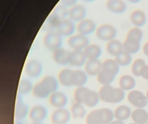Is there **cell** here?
Here are the masks:
<instances>
[{
    "label": "cell",
    "mask_w": 148,
    "mask_h": 124,
    "mask_svg": "<svg viewBox=\"0 0 148 124\" xmlns=\"http://www.w3.org/2000/svg\"><path fill=\"white\" fill-rule=\"evenodd\" d=\"M59 83L58 79L54 76L46 75L34 86L32 92L34 97L38 99H45L58 91Z\"/></svg>",
    "instance_id": "cell-1"
},
{
    "label": "cell",
    "mask_w": 148,
    "mask_h": 124,
    "mask_svg": "<svg viewBox=\"0 0 148 124\" xmlns=\"http://www.w3.org/2000/svg\"><path fill=\"white\" fill-rule=\"evenodd\" d=\"M119 71V66L115 60L107 59L102 62V69L97 75V80L100 84L110 85L112 82Z\"/></svg>",
    "instance_id": "cell-2"
},
{
    "label": "cell",
    "mask_w": 148,
    "mask_h": 124,
    "mask_svg": "<svg viewBox=\"0 0 148 124\" xmlns=\"http://www.w3.org/2000/svg\"><path fill=\"white\" fill-rule=\"evenodd\" d=\"M100 99L107 103H116L122 101L125 97L124 90L113 88L110 85H103L99 91Z\"/></svg>",
    "instance_id": "cell-3"
},
{
    "label": "cell",
    "mask_w": 148,
    "mask_h": 124,
    "mask_svg": "<svg viewBox=\"0 0 148 124\" xmlns=\"http://www.w3.org/2000/svg\"><path fill=\"white\" fill-rule=\"evenodd\" d=\"M113 113L110 109L102 108L90 112L86 117V124H108L113 119Z\"/></svg>",
    "instance_id": "cell-4"
},
{
    "label": "cell",
    "mask_w": 148,
    "mask_h": 124,
    "mask_svg": "<svg viewBox=\"0 0 148 124\" xmlns=\"http://www.w3.org/2000/svg\"><path fill=\"white\" fill-rule=\"evenodd\" d=\"M43 43L46 48L52 52L60 48L63 44V39L56 31L47 32L43 38Z\"/></svg>",
    "instance_id": "cell-5"
},
{
    "label": "cell",
    "mask_w": 148,
    "mask_h": 124,
    "mask_svg": "<svg viewBox=\"0 0 148 124\" xmlns=\"http://www.w3.org/2000/svg\"><path fill=\"white\" fill-rule=\"evenodd\" d=\"M96 36L98 39L104 41H110L115 39L117 35L116 28L110 24L104 23L97 27Z\"/></svg>",
    "instance_id": "cell-6"
},
{
    "label": "cell",
    "mask_w": 148,
    "mask_h": 124,
    "mask_svg": "<svg viewBox=\"0 0 148 124\" xmlns=\"http://www.w3.org/2000/svg\"><path fill=\"white\" fill-rule=\"evenodd\" d=\"M67 42L73 50L84 51L90 44V40L87 36L78 33L69 37Z\"/></svg>",
    "instance_id": "cell-7"
},
{
    "label": "cell",
    "mask_w": 148,
    "mask_h": 124,
    "mask_svg": "<svg viewBox=\"0 0 148 124\" xmlns=\"http://www.w3.org/2000/svg\"><path fill=\"white\" fill-rule=\"evenodd\" d=\"M26 74L30 78H37L42 74L43 66L40 61L36 59L28 60L24 67Z\"/></svg>",
    "instance_id": "cell-8"
},
{
    "label": "cell",
    "mask_w": 148,
    "mask_h": 124,
    "mask_svg": "<svg viewBox=\"0 0 148 124\" xmlns=\"http://www.w3.org/2000/svg\"><path fill=\"white\" fill-rule=\"evenodd\" d=\"M48 113V110L45 107L35 105L30 109L29 117L32 122H42L47 118Z\"/></svg>",
    "instance_id": "cell-9"
},
{
    "label": "cell",
    "mask_w": 148,
    "mask_h": 124,
    "mask_svg": "<svg viewBox=\"0 0 148 124\" xmlns=\"http://www.w3.org/2000/svg\"><path fill=\"white\" fill-rule=\"evenodd\" d=\"M86 14V9L82 4L77 3L68 9V16L74 22L79 23L85 19Z\"/></svg>",
    "instance_id": "cell-10"
},
{
    "label": "cell",
    "mask_w": 148,
    "mask_h": 124,
    "mask_svg": "<svg viewBox=\"0 0 148 124\" xmlns=\"http://www.w3.org/2000/svg\"><path fill=\"white\" fill-rule=\"evenodd\" d=\"M128 101L135 107L142 108L145 107L148 103L146 96L138 90L131 91L127 96Z\"/></svg>",
    "instance_id": "cell-11"
},
{
    "label": "cell",
    "mask_w": 148,
    "mask_h": 124,
    "mask_svg": "<svg viewBox=\"0 0 148 124\" xmlns=\"http://www.w3.org/2000/svg\"><path fill=\"white\" fill-rule=\"evenodd\" d=\"M71 117V112L67 109L58 108L52 114L51 121L53 124H67Z\"/></svg>",
    "instance_id": "cell-12"
},
{
    "label": "cell",
    "mask_w": 148,
    "mask_h": 124,
    "mask_svg": "<svg viewBox=\"0 0 148 124\" xmlns=\"http://www.w3.org/2000/svg\"><path fill=\"white\" fill-rule=\"evenodd\" d=\"M22 95L18 94L14 111V118L16 120L22 121L29 115L30 109L23 101Z\"/></svg>",
    "instance_id": "cell-13"
},
{
    "label": "cell",
    "mask_w": 148,
    "mask_h": 124,
    "mask_svg": "<svg viewBox=\"0 0 148 124\" xmlns=\"http://www.w3.org/2000/svg\"><path fill=\"white\" fill-rule=\"evenodd\" d=\"M97 24L93 20L89 18L84 19L78 23L77 30L78 34L87 36L91 34L97 29Z\"/></svg>",
    "instance_id": "cell-14"
},
{
    "label": "cell",
    "mask_w": 148,
    "mask_h": 124,
    "mask_svg": "<svg viewBox=\"0 0 148 124\" xmlns=\"http://www.w3.org/2000/svg\"><path fill=\"white\" fill-rule=\"evenodd\" d=\"M68 102L67 95L63 92L57 91L49 96V102L52 106L56 108H65Z\"/></svg>",
    "instance_id": "cell-15"
},
{
    "label": "cell",
    "mask_w": 148,
    "mask_h": 124,
    "mask_svg": "<svg viewBox=\"0 0 148 124\" xmlns=\"http://www.w3.org/2000/svg\"><path fill=\"white\" fill-rule=\"evenodd\" d=\"M77 29L73 21L69 18H66L62 20L56 30L61 36H70L74 34Z\"/></svg>",
    "instance_id": "cell-16"
},
{
    "label": "cell",
    "mask_w": 148,
    "mask_h": 124,
    "mask_svg": "<svg viewBox=\"0 0 148 124\" xmlns=\"http://www.w3.org/2000/svg\"><path fill=\"white\" fill-rule=\"evenodd\" d=\"M88 81V75L85 71L79 69L72 70L71 76L72 86H84Z\"/></svg>",
    "instance_id": "cell-17"
},
{
    "label": "cell",
    "mask_w": 148,
    "mask_h": 124,
    "mask_svg": "<svg viewBox=\"0 0 148 124\" xmlns=\"http://www.w3.org/2000/svg\"><path fill=\"white\" fill-rule=\"evenodd\" d=\"M71 52L62 47L53 52L52 59L53 61L60 66L69 64Z\"/></svg>",
    "instance_id": "cell-18"
},
{
    "label": "cell",
    "mask_w": 148,
    "mask_h": 124,
    "mask_svg": "<svg viewBox=\"0 0 148 124\" xmlns=\"http://www.w3.org/2000/svg\"><path fill=\"white\" fill-rule=\"evenodd\" d=\"M62 20H63L59 17L58 15L51 12L47 16L44 24L42 25V29L47 32L55 31L58 27Z\"/></svg>",
    "instance_id": "cell-19"
},
{
    "label": "cell",
    "mask_w": 148,
    "mask_h": 124,
    "mask_svg": "<svg viewBox=\"0 0 148 124\" xmlns=\"http://www.w3.org/2000/svg\"><path fill=\"white\" fill-rule=\"evenodd\" d=\"M102 62L99 59L87 60L84 65L85 72L88 75L97 76L102 69Z\"/></svg>",
    "instance_id": "cell-20"
},
{
    "label": "cell",
    "mask_w": 148,
    "mask_h": 124,
    "mask_svg": "<svg viewBox=\"0 0 148 124\" xmlns=\"http://www.w3.org/2000/svg\"><path fill=\"white\" fill-rule=\"evenodd\" d=\"M87 60L84 51L73 50L71 52L69 64L75 67L84 66Z\"/></svg>",
    "instance_id": "cell-21"
},
{
    "label": "cell",
    "mask_w": 148,
    "mask_h": 124,
    "mask_svg": "<svg viewBox=\"0 0 148 124\" xmlns=\"http://www.w3.org/2000/svg\"><path fill=\"white\" fill-rule=\"evenodd\" d=\"M106 5L109 11L117 14L124 13L127 8V4L122 0H108Z\"/></svg>",
    "instance_id": "cell-22"
},
{
    "label": "cell",
    "mask_w": 148,
    "mask_h": 124,
    "mask_svg": "<svg viewBox=\"0 0 148 124\" xmlns=\"http://www.w3.org/2000/svg\"><path fill=\"white\" fill-rule=\"evenodd\" d=\"M130 20L134 26L139 28L143 26L146 23V15L141 10H135L131 14Z\"/></svg>",
    "instance_id": "cell-23"
},
{
    "label": "cell",
    "mask_w": 148,
    "mask_h": 124,
    "mask_svg": "<svg viewBox=\"0 0 148 124\" xmlns=\"http://www.w3.org/2000/svg\"><path fill=\"white\" fill-rule=\"evenodd\" d=\"M140 42L135 38L126 37L123 43L124 50L130 54L136 53L140 49Z\"/></svg>",
    "instance_id": "cell-24"
},
{
    "label": "cell",
    "mask_w": 148,
    "mask_h": 124,
    "mask_svg": "<svg viewBox=\"0 0 148 124\" xmlns=\"http://www.w3.org/2000/svg\"><path fill=\"white\" fill-rule=\"evenodd\" d=\"M106 49L108 53L115 57L123 51V43L119 40L113 39L108 42Z\"/></svg>",
    "instance_id": "cell-25"
},
{
    "label": "cell",
    "mask_w": 148,
    "mask_h": 124,
    "mask_svg": "<svg viewBox=\"0 0 148 124\" xmlns=\"http://www.w3.org/2000/svg\"><path fill=\"white\" fill-rule=\"evenodd\" d=\"M87 60H96L102 54L101 48L96 44H90L84 50Z\"/></svg>",
    "instance_id": "cell-26"
},
{
    "label": "cell",
    "mask_w": 148,
    "mask_h": 124,
    "mask_svg": "<svg viewBox=\"0 0 148 124\" xmlns=\"http://www.w3.org/2000/svg\"><path fill=\"white\" fill-rule=\"evenodd\" d=\"M131 118L137 124H148V113L141 108L136 109L131 114Z\"/></svg>",
    "instance_id": "cell-27"
},
{
    "label": "cell",
    "mask_w": 148,
    "mask_h": 124,
    "mask_svg": "<svg viewBox=\"0 0 148 124\" xmlns=\"http://www.w3.org/2000/svg\"><path fill=\"white\" fill-rule=\"evenodd\" d=\"M120 88L123 90L129 91L131 90L136 85V81L134 78L129 75H123L119 80Z\"/></svg>",
    "instance_id": "cell-28"
},
{
    "label": "cell",
    "mask_w": 148,
    "mask_h": 124,
    "mask_svg": "<svg viewBox=\"0 0 148 124\" xmlns=\"http://www.w3.org/2000/svg\"><path fill=\"white\" fill-rule=\"evenodd\" d=\"M99 99L100 98L98 93L90 89L85 98L84 105H85L87 107H94L97 105Z\"/></svg>",
    "instance_id": "cell-29"
},
{
    "label": "cell",
    "mask_w": 148,
    "mask_h": 124,
    "mask_svg": "<svg viewBox=\"0 0 148 124\" xmlns=\"http://www.w3.org/2000/svg\"><path fill=\"white\" fill-rule=\"evenodd\" d=\"M72 71V69L66 68L62 69L59 72L58 74V80L59 82L64 86L66 87L72 86L71 81Z\"/></svg>",
    "instance_id": "cell-30"
},
{
    "label": "cell",
    "mask_w": 148,
    "mask_h": 124,
    "mask_svg": "<svg viewBox=\"0 0 148 124\" xmlns=\"http://www.w3.org/2000/svg\"><path fill=\"white\" fill-rule=\"evenodd\" d=\"M71 114L74 119H81L86 115V112L84 105L75 102L71 107Z\"/></svg>",
    "instance_id": "cell-31"
},
{
    "label": "cell",
    "mask_w": 148,
    "mask_h": 124,
    "mask_svg": "<svg viewBox=\"0 0 148 124\" xmlns=\"http://www.w3.org/2000/svg\"><path fill=\"white\" fill-rule=\"evenodd\" d=\"M32 82L26 79H21L20 81L18 88V94L21 95H27L32 92L34 87Z\"/></svg>",
    "instance_id": "cell-32"
},
{
    "label": "cell",
    "mask_w": 148,
    "mask_h": 124,
    "mask_svg": "<svg viewBox=\"0 0 148 124\" xmlns=\"http://www.w3.org/2000/svg\"><path fill=\"white\" fill-rule=\"evenodd\" d=\"M130 108L125 106H120L117 107L114 112V116L119 121L127 119L130 115Z\"/></svg>",
    "instance_id": "cell-33"
},
{
    "label": "cell",
    "mask_w": 148,
    "mask_h": 124,
    "mask_svg": "<svg viewBox=\"0 0 148 124\" xmlns=\"http://www.w3.org/2000/svg\"><path fill=\"white\" fill-rule=\"evenodd\" d=\"M114 60L119 66H126L130 64L132 57L131 54L124 50L115 56Z\"/></svg>",
    "instance_id": "cell-34"
},
{
    "label": "cell",
    "mask_w": 148,
    "mask_h": 124,
    "mask_svg": "<svg viewBox=\"0 0 148 124\" xmlns=\"http://www.w3.org/2000/svg\"><path fill=\"white\" fill-rule=\"evenodd\" d=\"M89 89L84 86L77 87L73 93V98L75 102L84 105L85 98Z\"/></svg>",
    "instance_id": "cell-35"
},
{
    "label": "cell",
    "mask_w": 148,
    "mask_h": 124,
    "mask_svg": "<svg viewBox=\"0 0 148 124\" xmlns=\"http://www.w3.org/2000/svg\"><path fill=\"white\" fill-rule=\"evenodd\" d=\"M145 65V61L143 59L137 58L134 60L132 65V73L135 76L140 77L141 72Z\"/></svg>",
    "instance_id": "cell-36"
},
{
    "label": "cell",
    "mask_w": 148,
    "mask_h": 124,
    "mask_svg": "<svg viewBox=\"0 0 148 124\" xmlns=\"http://www.w3.org/2000/svg\"><path fill=\"white\" fill-rule=\"evenodd\" d=\"M68 9L61 3L56 5L51 12L58 15L62 20L66 19L68 16Z\"/></svg>",
    "instance_id": "cell-37"
},
{
    "label": "cell",
    "mask_w": 148,
    "mask_h": 124,
    "mask_svg": "<svg viewBox=\"0 0 148 124\" xmlns=\"http://www.w3.org/2000/svg\"><path fill=\"white\" fill-rule=\"evenodd\" d=\"M143 36V33L139 27H134L130 29L126 34V37L133 38L141 41Z\"/></svg>",
    "instance_id": "cell-38"
},
{
    "label": "cell",
    "mask_w": 148,
    "mask_h": 124,
    "mask_svg": "<svg viewBox=\"0 0 148 124\" xmlns=\"http://www.w3.org/2000/svg\"><path fill=\"white\" fill-rule=\"evenodd\" d=\"M60 3L66 7V8H71L75 4H77V1L74 0H66V1H61Z\"/></svg>",
    "instance_id": "cell-39"
},
{
    "label": "cell",
    "mask_w": 148,
    "mask_h": 124,
    "mask_svg": "<svg viewBox=\"0 0 148 124\" xmlns=\"http://www.w3.org/2000/svg\"><path fill=\"white\" fill-rule=\"evenodd\" d=\"M141 76L144 79L148 80V65H146L144 67L141 72Z\"/></svg>",
    "instance_id": "cell-40"
},
{
    "label": "cell",
    "mask_w": 148,
    "mask_h": 124,
    "mask_svg": "<svg viewBox=\"0 0 148 124\" xmlns=\"http://www.w3.org/2000/svg\"><path fill=\"white\" fill-rule=\"evenodd\" d=\"M143 52L144 54L148 57V41L145 42L143 47Z\"/></svg>",
    "instance_id": "cell-41"
},
{
    "label": "cell",
    "mask_w": 148,
    "mask_h": 124,
    "mask_svg": "<svg viewBox=\"0 0 148 124\" xmlns=\"http://www.w3.org/2000/svg\"><path fill=\"white\" fill-rule=\"evenodd\" d=\"M109 124H125L123 121H113L111 122Z\"/></svg>",
    "instance_id": "cell-42"
},
{
    "label": "cell",
    "mask_w": 148,
    "mask_h": 124,
    "mask_svg": "<svg viewBox=\"0 0 148 124\" xmlns=\"http://www.w3.org/2000/svg\"><path fill=\"white\" fill-rule=\"evenodd\" d=\"M14 124H25L21 121L16 120L14 122Z\"/></svg>",
    "instance_id": "cell-43"
},
{
    "label": "cell",
    "mask_w": 148,
    "mask_h": 124,
    "mask_svg": "<svg viewBox=\"0 0 148 124\" xmlns=\"http://www.w3.org/2000/svg\"><path fill=\"white\" fill-rule=\"evenodd\" d=\"M44 124L42 123V122H32L31 124Z\"/></svg>",
    "instance_id": "cell-44"
},
{
    "label": "cell",
    "mask_w": 148,
    "mask_h": 124,
    "mask_svg": "<svg viewBox=\"0 0 148 124\" xmlns=\"http://www.w3.org/2000/svg\"><path fill=\"white\" fill-rule=\"evenodd\" d=\"M146 97H147V99L148 100V90L147 91V92H146Z\"/></svg>",
    "instance_id": "cell-45"
},
{
    "label": "cell",
    "mask_w": 148,
    "mask_h": 124,
    "mask_svg": "<svg viewBox=\"0 0 148 124\" xmlns=\"http://www.w3.org/2000/svg\"><path fill=\"white\" fill-rule=\"evenodd\" d=\"M136 124V123H131V124Z\"/></svg>",
    "instance_id": "cell-46"
},
{
    "label": "cell",
    "mask_w": 148,
    "mask_h": 124,
    "mask_svg": "<svg viewBox=\"0 0 148 124\" xmlns=\"http://www.w3.org/2000/svg\"></svg>",
    "instance_id": "cell-47"
}]
</instances>
